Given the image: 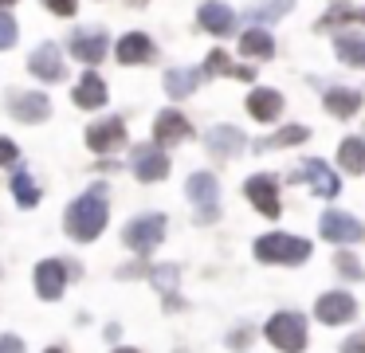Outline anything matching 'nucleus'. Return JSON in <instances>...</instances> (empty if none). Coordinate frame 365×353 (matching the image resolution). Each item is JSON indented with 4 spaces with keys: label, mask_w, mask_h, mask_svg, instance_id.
<instances>
[{
    "label": "nucleus",
    "mask_w": 365,
    "mask_h": 353,
    "mask_svg": "<svg viewBox=\"0 0 365 353\" xmlns=\"http://www.w3.org/2000/svg\"><path fill=\"white\" fill-rule=\"evenodd\" d=\"M106 220H110V204H106V188L95 185L83 196H75L63 212V232L75 243H91L106 232Z\"/></svg>",
    "instance_id": "obj_1"
},
{
    "label": "nucleus",
    "mask_w": 365,
    "mask_h": 353,
    "mask_svg": "<svg viewBox=\"0 0 365 353\" xmlns=\"http://www.w3.org/2000/svg\"><path fill=\"white\" fill-rule=\"evenodd\" d=\"M255 259H259V263H283V267L307 263L310 240H299V235H287V232L259 235V240H255Z\"/></svg>",
    "instance_id": "obj_2"
},
{
    "label": "nucleus",
    "mask_w": 365,
    "mask_h": 353,
    "mask_svg": "<svg viewBox=\"0 0 365 353\" xmlns=\"http://www.w3.org/2000/svg\"><path fill=\"white\" fill-rule=\"evenodd\" d=\"M263 334H267V342L275 345V349L299 353L302 345H307V322H302V314H294V310H279V314H271V322L263 326Z\"/></svg>",
    "instance_id": "obj_3"
},
{
    "label": "nucleus",
    "mask_w": 365,
    "mask_h": 353,
    "mask_svg": "<svg viewBox=\"0 0 365 353\" xmlns=\"http://www.w3.org/2000/svg\"><path fill=\"white\" fill-rule=\"evenodd\" d=\"M122 240H126L130 251L150 255V251L165 240V216H161V212H142V216H134L126 227H122Z\"/></svg>",
    "instance_id": "obj_4"
},
{
    "label": "nucleus",
    "mask_w": 365,
    "mask_h": 353,
    "mask_svg": "<svg viewBox=\"0 0 365 353\" xmlns=\"http://www.w3.org/2000/svg\"><path fill=\"white\" fill-rule=\"evenodd\" d=\"M9 114L24 126H36L43 118H51V98L43 91H9Z\"/></svg>",
    "instance_id": "obj_5"
},
{
    "label": "nucleus",
    "mask_w": 365,
    "mask_h": 353,
    "mask_svg": "<svg viewBox=\"0 0 365 353\" xmlns=\"http://www.w3.org/2000/svg\"><path fill=\"white\" fill-rule=\"evenodd\" d=\"M28 71H32V78H40V83H63L67 78L63 47L59 44H40L32 55H28Z\"/></svg>",
    "instance_id": "obj_6"
},
{
    "label": "nucleus",
    "mask_w": 365,
    "mask_h": 353,
    "mask_svg": "<svg viewBox=\"0 0 365 353\" xmlns=\"http://www.w3.org/2000/svg\"><path fill=\"white\" fill-rule=\"evenodd\" d=\"M67 263H59V259H43V263H36V271H32V287H36V295L43 298V302H56V298H63V290H67Z\"/></svg>",
    "instance_id": "obj_7"
},
{
    "label": "nucleus",
    "mask_w": 365,
    "mask_h": 353,
    "mask_svg": "<svg viewBox=\"0 0 365 353\" xmlns=\"http://www.w3.org/2000/svg\"><path fill=\"white\" fill-rule=\"evenodd\" d=\"M83 141H87L91 153H114V149L126 141V122H122V118H98V122L87 126Z\"/></svg>",
    "instance_id": "obj_8"
},
{
    "label": "nucleus",
    "mask_w": 365,
    "mask_h": 353,
    "mask_svg": "<svg viewBox=\"0 0 365 353\" xmlns=\"http://www.w3.org/2000/svg\"><path fill=\"white\" fill-rule=\"evenodd\" d=\"M130 169H134L138 180H145V185H153V180H165L169 177V157L161 145H138L134 153H130Z\"/></svg>",
    "instance_id": "obj_9"
},
{
    "label": "nucleus",
    "mask_w": 365,
    "mask_h": 353,
    "mask_svg": "<svg viewBox=\"0 0 365 353\" xmlns=\"http://www.w3.org/2000/svg\"><path fill=\"white\" fill-rule=\"evenodd\" d=\"M244 196L255 204V212H263L267 220L279 216V180L271 173H255L244 180Z\"/></svg>",
    "instance_id": "obj_10"
},
{
    "label": "nucleus",
    "mask_w": 365,
    "mask_h": 353,
    "mask_svg": "<svg viewBox=\"0 0 365 353\" xmlns=\"http://www.w3.org/2000/svg\"><path fill=\"white\" fill-rule=\"evenodd\" d=\"M106 51H110V36H106L103 28H79V31L71 36V55H75L79 63H87V67L103 63Z\"/></svg>",
    "instance_id": "obj_11"
},
{
    "label": "nucleus",
    "mask_w": 365,
    "mask_h": 353,
    "mask_svg": "<svg viewBox=\"0 0 365 353\" xmlns=\"http://www.w3.org/2000/svg\"><path fill=\"white\" fill-rule=\"evenodd\" d=\"M185 193H189V200L200 208V224L216 220V200H220V185H216L212 173H192L189 185H185Z\"/></svg>",
    "instance_id": "obj_12"
},
{
    "label": "nucleus",
    "mask_w": 365,
    "mask_h": 353,
    "mask_svg": "<svg viewBox=\"0 0 365 353\" xmlns=\"http://www.w3.org/2000/svg\"><path fill=\"white\" fill-rule=\"evenodd\" d=\"M114 55H118L122 67H145V63H153L158 47H153V39L145 36V31H126V36L114 44Z\"/></svg>",
    "instance_id": "obj_13"
},
{
    "label": "nucleus",
    "mask_w": 365,
    "mask_h": 353,
    "mask_svg": "<svg viewBox=\"0 0 365 353\" xmlns=\"http://www.w3.org/2000/svg\"><path fill=\"white\" fill-rule=\"evenodd\" d=\"M314 314H318V322H326V326H341V322H349L357 314V302H354V295H346V290H326V295L314 302Z\"/></svg>",
    "instance_id": "obj_14"
},
{
    "label": "nucleus",
    "mask_w": 365,
    "mask_h": 353,
    "mask_svg": "<svg viewBox=\"0 0 365 353\" xmlns=\"http://www.w3.org/2000/svg\"><path fill=\"white\" fill-rule=\"evenodd\" d=\"M318 227H322V235L330 243H357V240H365V224H361V220H354L349 212H326V216L318 220Z\"/></svg>",
    "instance_id": "obj_15"
},
{
    "label": "nucleus",
    "mask_w": 365,
    "mask_h": 353,
    "mask_svg": "<svg viewBox=\"0 0 365 353\" xmlns=\"http://www.w3.org/2000/svg\"><path fill=\"white\" fill-rule=\"evenodd\" d=\"M71 98H75V106H79V110H103L106 98H110V94H106V78L98 75L95 67H87V71H83V78L75 83Z\"/></svg>",
    "instance_id": "obj_16"
},
{
    "label": "nucleus",
    "mask_w": 365,
    "mask_h": 353,
    "mask_svg": "<svg viewBox=\"0 0 365 353\" xmlns=\"http://www.w3.org/2000/svg\"><path fill=\"white\" fill-rule=\"evenodd\" d=\"M192 133L189 118L181 114V110H161L158 118H153V145H177V141H185Z\"/></svg>",
    "instance_id": "obj_17"
},
{
    "label": "nucleus",
    "mask_w": 365,
    "mask_h": 353,
    "mask_svg": "<svg viewBox=\"0 0 365 353\" xmlns=\"http://www.w3.org/2000/svg\"><path fill=\"white\" fill-rule=\"evenodd\" d=\"M197 20H200V28H205L208 36H232V31H236V12H232L224 0H205L200 12H197Z\"/></svg>",
    "instance_id": "obj_18"
},
{
    "label": "nucleus",
    "mask_w": 365,
    "mask_h": 353,
    "mask_svg": "<svg viewBox=\"0 0 365 353\" xmlns=\"http://www.w3.org/2000/svg\"><path fill=\"white\" fill-rule=\"evenodd\" d=\"M205 145L212 157H236L240 149H244V133H240L236 126H212V130L205 133Z\"/></svg>",
    "instance_id": "obj_19"
},
{
    "label": "nucleus",
    "mask_w": 365,
    "mask_h": 353,
    "mask_svg": "<svg viewBox=\"0 0 365 353\" xmlns=\"http://www.w3.org/2000/svg\"><path fill=\"white\" fill-rule=\"evenodd\" d=\"M302 177L310 180V188H314L318 196H338V193H341V180H338V173H334L326 161H318V157H310V161L302 165Z\"/></svg>",
    "instance_id": "obj_20"
},
{
    "label": "nucleus",
    "mask_w": 365,
    "mask_h": 353,
    "mask_svg": "<svg viewBox=\"0 0 365 353\" xmlns=\"http://www.w3.org/2000/svg\"><path fill=\"white\" fill-rule=\"evenodd\" d=\"M247 114H252L255 122H275V118L283 114V94L267 91V86L252 91V94H247Z\"/></svg>",
    "instance_id": "obj_21"
},
{
    "label": "nucleus",
    "mask_w": 365,
    "mask_h": 353,
    "mask_svg": "<svg viewBox=\"0 0 365 353\" xmlns=\"http://www.w3.org/2000/svg\"><path fill=\"white\" fill-rule=\"evenodd\" d=\"M240 51L247 55V59H271V51H275V39H271V31L263 28H252L240 36Z\"/></svg>",
    "instance_id": "obj_22"
},
{
    "label": "nucleus",
    "mask_w": 365,
    "mask_h": 353,
    "mask_svg": "<svg viewBox=\"0 0 365 353\" xmlns=\"http://www.w3.org/2000/svg\"><path fill=\"white\" fill-rule=\"evenodd\" d=\"M197 83H200V71H192V67L165 71V91L173 94V98H189V94L197 91Z\"/></svg>",
    "instance_id": "obj_23"
},
{
    "label": "nucleus",
    "mask_w": 365,
    "mask_h": 353,
    "mask_svg": "<svg viewBox=\"0 0 365 353\" xmlns=\"http://www.w3.org/2000/svg\"><path fill=\"white\" fill-rule=\"evenodd\" d=\"M12 196H16V204L20 208H36V204H40V185H36V177H28L24 169H16V177H12Z\"/></svg>",
    "instance_id": "obj_24"
},
{
    "label": "nucleus",
    "mask_w": 365,
    "mask_h": 353,
    "mask_svg": "<svg viewBox=\"0 0 365 353\" xmlns=\"http://www.w3.org/2000/svg\"><path fill=\"white\" fill-rule=\"evenodd\" d=\"M338 165L346 173H365V141L361 138H346L338 145Z\"/></svg>",
    "instance_id": "obj_25"
},
{
    "label": "nucleus",
    "mask_w": 365,
    "mask_h": 353,
    "mask_svg": "<svg viewBox=\"0 0 365 353\" xmlns=\"http://www.w3.org/2000/svg\"><path fill=\"white\" fill-rule=\"evenodd\" d=\"M357 106H361V94H357V91H330V94H326V110L338 114V118H349Z\"/></svg>",
    "instance_id": "obj_26"
},
{
    "label": "nucleus",
    "mask_w": 365,
    "mask_h": 353,
    "mask_svg": "<svg viewBox=\"0 0 365 353\" xmlns=\"http://www.w3.org/2000/svg\"><path fill=\"white\" fill-rule=\"evenodd\" d=\"M16 39H20V24H16V16H12L9 8H0V51L16 47Z\"/></svg>",
    "instance_id": "obj_27"
},
{
    "label": "nucleus",
    "mask_w": 365,
    "mask_h": 353,
    "mask_svg": "<svg viewBox=\"0 0 365 353\" xmlns=\"http://www.w3.org/2000/svg\"><path fill=\"white\" fill-rule=\"evenodd\" d=\"M310 138V130H307V126H287V130H279V133H271V138L267 141H263V149H267V145H294V141H307Z\"/></svg>",
    "instance_id": "obj_28"
},
{
    "label": "nucleus",
    "mask_w": 365,
    "mask_h": 353,
    "mask_svg": "<svg viewBox=\"0 0 365 353\" xmlns=\"http://www.w3.org/2000/svg\"><path fill=\"white\" fill-rule=\"evenodd\" d=\"M338 55L354 67H365V39H338Z\"/></svg>",
    "instance_id": "obj_29"
},
{
    "label": "nucleus",
    "mask_w": 365,
    "mask_h": 353,
    "mask_svg": "<svg viewBox=\"0 0 365 353\" xmlns=\"http://www.w3.org/2000/svg\"><path fill=\"white\" fill-rule=\"evenodd\" d=\"M334 263H338V271L346 275V279H354V282H361V279H365V271L357 267V259L349 255V251H338V255H334Z\"/></svg>",
    "instance_id": "obj_30"
},
{
    "label": "nucleus",
    "mask_w": 365,
    "mask_h": 353,
    "mask_svg": "<svg viewBox=\"0 0 365 353\" xmlns=\"http://www.w3.org/2000/svg\"><path fill=\"white\" fill-rule=\"evenodd\" d=\"M177 275H181V271H177L173 263H165V267H158L150 279H153V287H158V290H173L177 287Z\"/></svg>",
    "instance_id": "obj_31"
},
{
    "label": "nucleus",
    "mask_w": 365,
    "mask_h": 353,
    "mask_svg": "<svg viewBox=\"0 0 365 353\" xmlns=\"http://www.w3.org/2000/svg\"><path fill=\"white\" fill-rule=\"evenodd\" d=\"M287 8H291V0H275V4H263V8H252L255 20H275V16H283Z\"/></svg>",
    "instance_id": "obj_32"
},
{
    "label": "nucleus",
    "mask_w": 365,
    "mask_h": 353,
    "mask_svg": "<svg viewBox=\"0 0 365 353\" xmlns=\"http://www.w3.org/2000/svg\"><path fill=\"white\" fill-rule=\"evenodd\" d=\"M0 165H20V145L12 138H0Z\"/></svg>",
    "instance_id": "obj_33"
},
{
    "label": "nucleus",
    "mask_w": 365,
    "mask_h": 353,
    "mask_svg": "<svg viewBox=\"0 0 365 353\" xmlns=\"http://www.w3.org/2000/svg\"><path fill=\"white\" fill-rule=\"evenodd\" d=\"M48 4V12H56V16H75L79 12V0H43Z\"/></svg>",
    "instance_id": "obj_34"
},
{
    "label": "nucleus",
    "mask_w": 365,
    "mask_h": 353,
    "mask_svg": "<svg viewBox=\"0 0 365 353\" xmlns=\"http://www.w3.org/2000/svg\"><path fill=\"white\" fill-rule=\"evenodd\" d=\"M0 353H24V342L16 334H0Z\"/></svg>",
    "instance_id": "obj_35"
},
{
    "label": "nucleus",
    "mask_w": 365,
    "mask_h": 353,
    "mask_svg": "<svg viewBox=\"0 0 365 353\" xmlns=\"http://www.w3.org/2000/svg\"><path fill=\"white\" fill-rule=\"evenodd\" d=\"M247 337H252V329L244 326V329H236V334L228 337V345H232V349H247Z\"/></svg>",
    "instance_id": "obj_36"
},
{
    "label": "nucleus",
    "mask_w": 365,
    "mask_h": 353,
    "mask_svg": "<svg viewBox=\"0 0 365 353\" xmlns=\"http://www.w3.org/2000/svg\"><path fill=\"white\" fill-rule=\"evenodd\" d=\"M341 353H365V334H354L346 345H341Z\"/></svg>",
    "instance_id": "obj_37"
},
{
    "label": "nucleus",
    "mask_w": 365,
    "mask_h": 353,
    "mask_svg": "<svg viewBox=\"0 0 365 353\" xmlns=\"http://www.w3.org/2000/svg\"><path fill=\"white\" fill-rule=\"evenodd\" d=\"M12 4H16V0H0V8H12Z\"/></svg>",
    "instance_id": "obj_38"
},
{
    "label": "nucleus",
    "mask_w": 365,
    "mask_h": 353,
    "mask_svg": "<svg viewBox=\"0 0 365 353\" xmlns=\"http://www.w3.org/2000/svg\"><path fill=\"white\" fill-rule=\"evenodd\" d=\"M48 353H63V349H59V345H51V349H48Z\"/></svg>",
    "instance_id": "obj_39"
},
{
    "label": "nucleus",
    "mask_w": 365,
    "mask_h": 353,
    "mask_svg": "<svg viewBox=\"0 0 365 353\" xmlns=\"http://www.w3.org/2000/svg\"><path fill=\"white\" fill-rule=\"evenodd\" d=\"M114 353H138V349H114Z\"/></svg>",
    "instance_id": "obj_40"
},
{
    "label": "nucleus",
    "mask_w": 365,
    "mask_h": 353,
    "mask_svg": "<svg viewBox=\"0 0 365 353\" xmlns=\"http://www.w3.org/2000/svg\"><path fill=\"white\" fill-rule=\"evenodd\" d=\"M130 4H138V8H142V4H145V0H130Z\"/></svg>",
    "instance_id": "obj_41"
}]
</instances>
